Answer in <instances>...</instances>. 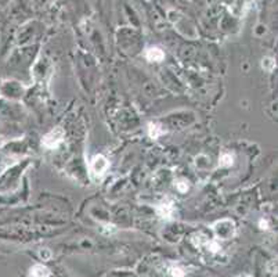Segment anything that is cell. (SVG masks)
Masks as SVG:
<instances>
[{
    "mask_svg": "<svg viewBox=\"0 0 278 277\" xmlns=\"http://www.w3.org/2000/svg\"><path fill=\"white\" fill-rule=\"evenodd\" d=\"M108 167H110V162H108V159L105 158L104 155H96L90 162V173L98 179V177H101L107 172Z\"/></svg>",
    "mask_w": 278,
    "mask_h": 277,
    "instance_id": "obj_1",
    "label": "cell"
},
{
    "mask_svg": "<svg viewBox=\"0 0 278 277\" xmlns=\"http://www.w3.org/2000/svg\"><path fill=\"white\" fill-rule=\"evenodd\" d=\"M63 139H64V131L61 127H55L43 137L42 144L47 147V149H55L63 141Z\"/></svg>",
    "mask_w": 278,
    "mask_h": 277,
    "instance_id": "obj_2",
    "label": "cell"
},
{
    "mask_svg": "<svg viewBox=\"0 0 278 277\" xmlns=\"http://www.w3.org/2000/svg\"><path fill=\"white\" fill-rule=\"evenodd\" d=\"M146 57L151 63H161V61L165 59V54L160 47H151V49L147 50Z\"/></svg>",
    "mask_w": 278,
    "mask_h": 277,
    "instance_id": "obj_3",
    "label": "cell"
},
{
    "mask_svg": "<svg viewBox=\"0 0 278 277\" xmlns=\"http://www.w3.org/2000/svg\"><path fill=\"white\" fill-rule=\"evenodd\" d=\"M156 212H158V215H160L161 218L170 219L174 212V208L173 205H172V202H162V204L158 205Z\"/></svg>",
    "mask_w": 278,
    "mask_h": 277,
    "instance_id": "obj_4",
    "label": "cell"
},
{
    "mask_svg": "<svg viewBox=\"0 0 278 277\" xmlns=\"http://www.w3.org/2000/svg\"><path fill=\"white\" fill-rule=\"evenodd\" d=\"M148 133H150L151 139H158V137L164 133V131H162V127H161L160 125L150 123V125H148Z\"/></svg>",
    "mask_w": 278,
    "mask_h": 277,
    "instance_id": "obj_5",
    "label": "cell"
},
{
    "mask_svg": "<svg viewBox=\"0 0 278 277\" xmlns=\"http://www.w3.org/2000/svg\"><path fill=\"white\" fill-rule=\"evenodd\" d=\"M32 277H49V270L41 265H36L35 268L32 269V273H31Z\"/></svg>",
    "mask_w": 278,
    "mask_h": 277,
    "instance_id": "obj_6",
    "label": "cell"
},
{
    "mask_svg": "<svg viewBox=\"0 0 278 277\" xmlns=\"http://www.w3.org/2000/svg\"><path fill=\"white\" fill-rule=\"evenodd\" d=\"M219 165L220 167H231L233 165V155L227 154V153L220 155Z\"/></svg>",
    "mask_w": 278,
    "mask_h": 277,
    "instance_id": "obj_7",
    "label": "cell"
},
{
    "mask_svg": "<svg viewBox=\"0 0 278 277\" xmlns=\"http://www.w3.org/2000/svg\"><path fill=\"white\" fill-rule=\"evenodd\" d=\"M176 189H177L180 193H186V191L188 190V184L186 180H178L177 183H176Z\"/></svg>",
    "mask_w": 278,
    "mask_h": 277,
    "instance_id": "obj_8",
    "label": "cell"
},
{
    "mask_svg": "<svg viewBox=\"0 0 278 277\" xmlns=\"http://www.w3.org/2000/svg\"><path fill=\"white\" fill-rule=\"evenodd\" d=\"M262 65H263V68L267 69V71H271V69L274 68V65H275V63H274L271 59H266L263 60V63H262Z\"/></svg>",
    "mask_w": 278,
    "mask_h": 277,
    "instance_id": "obj_9",
    "label": "cell"
},
{
    "mask_svg": "<svg viewBox=\"0 0 278 277\" xmlns=\"http://www.w3.org/2000/svg\"><path fill=\"white\" fill-rule=\"evenodd\" d=\"M172 274H173L174 277H183V274H184V273L182 272V269L173 268L172 269Z\"/></svg>",
    "mask_w": 278,
    "mask_h": 277,
    "instance_id": "obj_10",
    "label": "cell"
}]
</instances>
